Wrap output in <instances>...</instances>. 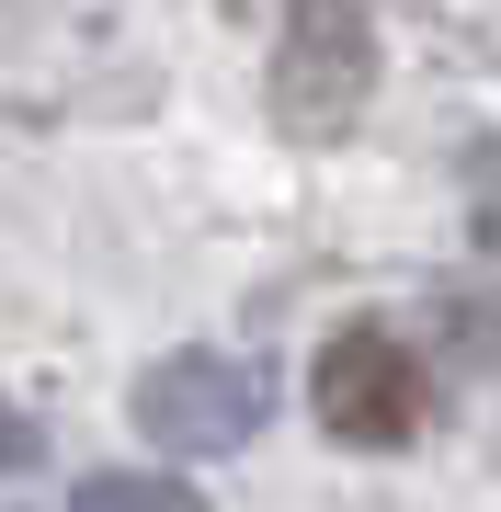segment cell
<instances>
[{"mask_svg": "<svg viewBox=\"0 0 501 512\" xmlns=\"http://www.w3.org/2000/svg\"><path fill=\"white\" fill-rule=\"evenodd\" d=\"M35 444H46L35 421H23V410H0V467H35Z\"/></svg>", "mask_w": 501, "mask_h": 512, "instance_id": "8992f818", "label": "cell"}, {"mask_svg": "<svg viewBox=\"0 0 501 512\" xmlns=\"http://www.w3.org/2000/svg\"><path fill=\"white\" fill-rule=\"evenodd\" d=\"M308 410L331 421L342 444H410L433 421V387L422 365L399 353V330H376V319H353L319 342V365H308Z\"/></svg>", "mask_w": 501, "mask_h": 512, "instance_id": "3957f363", "label": "cell"}, {"mask_svg": "<svg viewBox=\"0 0 501 512\" xmlns=\"http://www.w3.org/2000/svg\"><path fill=\"white\" fill-rule=\"evenodd\" d=\"M126 410L160 456H240L262 433V410H274V376L240 365V353H160Z\"/></svg>", "mask_w": 501, "mask_h": 512, "instance_id": "7a4b0ae2", "label": "cell"}, {"mask_svg": "<svg viewBox=\"0 0 501 512\" xmlns=\"http://www.w3.org/2000/svg\"><path fill=\"white\" fill-rule=\"evenodd\" d=\"M467 194H479V217H467V228L501 251V148H467Z\"/></svg>", "mask_w": 501, "mask_h": 512, "instance_id": "5b68a950", "label": "cell"}, {"mask_svg": "<svg viewBox=\"0 0 501 512\" xmlns=\"http://www.w3.org/2000/svg\"><path fill=\"white\" fill-rule=\"evenodd\" d=\"M69 512H205V490H183V478H149V467H103L80 478Z\"/></svg>", "mask_w": 501, "mask_h": 512, "instance_id": "277c9868", "label": "cell"}, {"mask_svg": "<svg viewBox=\"0 0 501 512\" xmlns=\"http://www.w3.org/2000/svg\"><path fill=\"white\" fill-rule=\"evenodd\" d=\"M274 126L285 137H342L376 103V23L353 0H285V46H274Z\"/></svg>", "mask_w": 501, "mask_h": 512, "instance_id": "6da1fadb", "label": "cell"}]
</instances>
